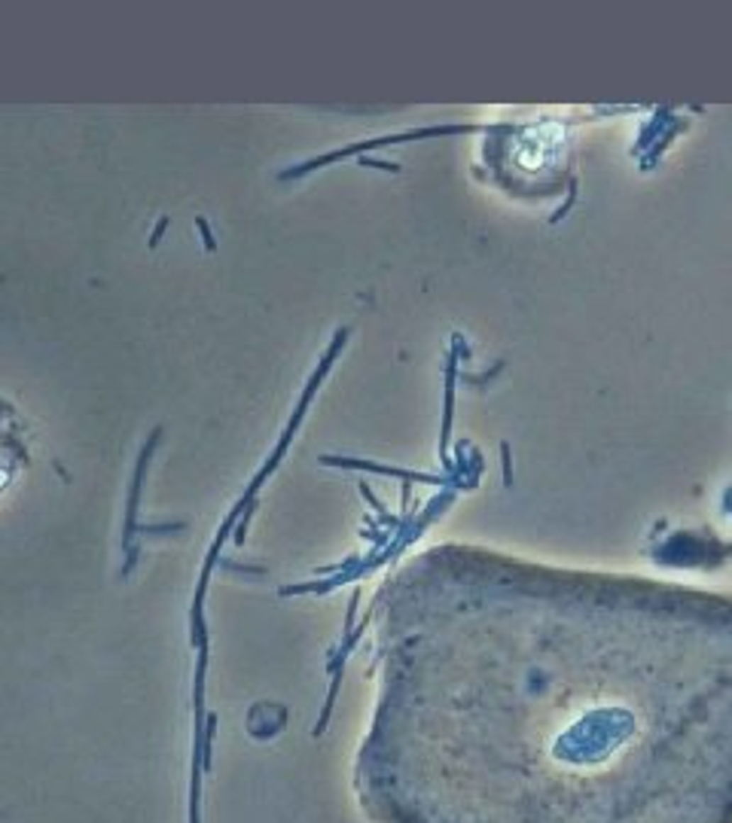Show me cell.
Instances as JSON below:
<instances>
[{"label":"cell","mask_w":732,"mask_h":823,"mask_svg":"<svg viewBox=\"0 0 732 823\" xmlns=\"http://www.w3.org/2000/svg\"><path fill=\"white\" fill-rule=\"evenodd\" d=\"M516 140V165L525 171H543L555 165L565 131L553 122H543V125H528Z\"/></svg>","instance_id":"1"}]
</instances>
